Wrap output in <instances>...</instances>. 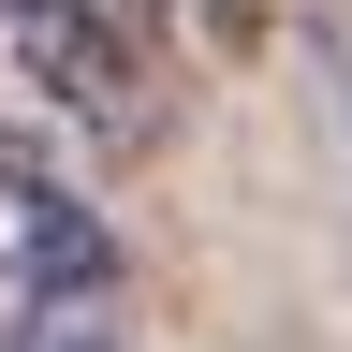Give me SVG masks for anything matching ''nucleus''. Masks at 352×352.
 Masks as SVG:
<instances>
[{"instance_id":"f257e3e1","label":"nucleus","mask_w":352,"mask_h":352,"mask_svg":"<svg viewBox=\"0 0 352 352\" xmlns=\"http://www.w3.org/2000/svg\"><path fill=\"white\" fill-rule=\"evenodd\" d=\"M0 59L103 162H147L176 132V0H0Z\"/></svg>"},{"instance_id":"f03ea898","label":"nucleus","mask_w":352,"mask_h":352,"mask_svg":"<svg viewBox=\"0 0 352 352\" xmlns=\"http://www.w3.org/2000/svg\"><path fill=\"white\" fill-rule=\"evenodd\" d=\"M15 352H147V338H132V308H118V294H88V308H44Z\"/></svg>"},{"instance_id":"7ed1b4c3","label":"nucleus","mask_w":352,"mask_h":352,"mask_svg":"<svg viewBox=\"0 0 352 352\" xmlns=\"http://www.w3.org/2000/svg\"><path fill=\"white\" fill-rule=\"evenodd\" d=\"M206 30L220 44H264V0H206Z\"/></svg>"}]
</instances>
